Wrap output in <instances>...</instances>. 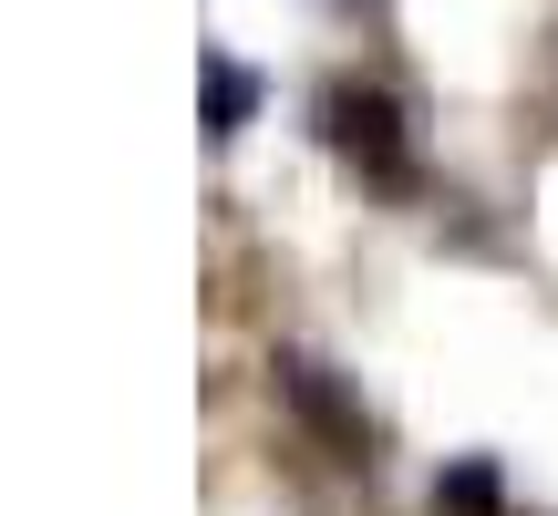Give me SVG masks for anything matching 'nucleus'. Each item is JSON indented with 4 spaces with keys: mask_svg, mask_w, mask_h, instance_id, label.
I'll return each mask as SVG.
<instances>
[{
    "mask_svg": "<svg viewBox=\"0 0 558 516\" xmlns=\"http://www.w3.org/2000/svg\"><path fill=\"white\" fill-rule=\"evenodd\" d=\"M279 393H290V414L311 423V434L331 444L341 465H362V455H373V423H362V403H352V393H341V382H331V361L290 352V361H279Z\"/></svg>",
    "mask_w": 558,
    "mask_h": 516,
    "instance_id": "obj_1",
    "label": "nucleus"
},
{
    "mask_svg": "<svg viewBox=\"0 0 558 516\" xmlns=\"http://www.w3.org/2000/svg\"><path fill=\"white\" fill-rule=\"evenodd\" d=\"M320 135H331V156H352L373 186H403V124L383 94H331L320 103Z\"/></svg>",
    "mask_w": 558,
    "mask_h": 516,
    "instance_id": "obj_2",
    "label": "nucleus"
},
{
    "mask_svg": "<svg viewBox=\"0 0 558 516\" xmlns=\"http://www.w3.org/2000/svg\"><path fill=\"white\" fill-rule=\"evenodd\" d=\"M248 114H259V73H239V62H207V135L239 145Z\"/></svg>",
    "mask_w": 558,
    "mask_h": 516,
    "instance_id": "obj_3",
    "label": "nucleus"
},
{
    "mask_svg": "<svg viewBox=\"0 0 558 516\" xmlns=\"http://www.w3.org/2000/svg\"><path fill=\"white\" fill-rule=\"evenodd\" d=\"M435 506H456V516H486V506H497V476H486V465H465L456 486H435Z\"/></svg>",
    "mask_w": 558,
    "mask_h": 516,
    "instance_id": "obj_4",
    "label": "nucleus"
}]
</instances>
